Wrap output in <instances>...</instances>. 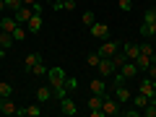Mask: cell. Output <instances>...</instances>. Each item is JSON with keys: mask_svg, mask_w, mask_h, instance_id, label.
I'll return each instance as SVG.
<instances>
[{"mask_svg": "<svg viewBox=\"0 0 156 117\" xmlns=\"http://www.w3.org/2000/svg\"><path fill=\"white\" fill-rule=\"evenodd\" d=\"M47 81H50L55 96H57V99H62V96H65V83H68L65 70H62V68H50V70H47Z\"/></svg>", "mask_w": 156, "mask_h": 117, "instance_id": "1", "label": "cell"}, {"mask_svg": "<svg viewBox=\"0 0 156 117\" xmlns=\"http://www.w3.org/2000/svg\"><path fill=\"white\" fill-rule=\"evenodd\" d=\"M140 37L151 39L156 37V8H148L143 16V21H140Z\"/></svg>", "mask_w": 156, "mask_h": 117, "instance_id": "2", "label": "cell"}, {"mask_svg": "<svg viewBox=\"0 0 156 117\" xmlns=\"http://www.w3.org/2000/svg\"><path fill=\"white\" fill-rule=\"evenodd\" d=\"M101 112H104V115H109V117L122 115V104H120L115 96H107V94H104V101H101Z\"/></svg>", "mask_w": 156, "mask_h": 117, "instance_id": "3", "label": "cell"}, {"mask_svg": "<svg viewBox=\"0 0 156 117\" xmlns=\"http://www.w3.org/2000/svg\"><path fill=\"white\" fill-rule=\"evenodd\" d=\"M115 52H120V42H117V39H101V44H99V55L101 57H112L115 55Z\"/></svg>", "mask_w": 156, "mask_h": 117, "instance_id": "4", "label": "cell"}, {"mask_svg": "<svg viewBox=\"0 0 156 117\" xmlns=\"http://www.w3.org/2000/svg\"><path fill=\"white\" fill-rule=\"evenodd\" d=\"M101 101H104V96H99V94H91V96H89L86 107H89L91 117H104V112H101Z\"/></svg>", "mask_w": 156, "mask_h": 117, "instance_id": "5", "label": "cell"}, {"mask_svg": "<svg viewBox=\"0 0 156 117\" xmlns=\"http://www.w3.org/2000/svg\"><path fill=\"white\" fill-rule=\"evenodd\" d=\"M89 34L94 39H107V37H109V26L101 23V21H96V23H91V26H89Z\"/></svg>", "mask_w": 156, "mask_h": 117, "instance_id": "6", "label": "cell"}, {"mask_svg": "<svg viewBox=\"0 0 156 117\" xmlns=\"http://www.w3.org/2000/svg\"><path fill=\"white\" fill-rule=\"evenodd\" d=\"M42 26H44L42 13H34V16L26 21V31H29V34H39V31H42Z\"/></svg>", "mask_w": 156, "mask_h": 117, "instance_id": "7", "label": "cell"}, {"mask_svg": "<svg viewBox=\"0 0 156 117\" xmlns=\"http://www.w3.org/2000/svg\"><path fill=\"white\" fill-rule=\"evenodd\" d=\"M96 70H99V76H101V78H109L112 73L117 70V68L112 65V57H101V60H99V65H96Z\"/></svg>", "mask_w": 156, "mask_h": 117, "instance_id": "8", "label": "cell"}, {"mask_svg": "<svg viewBox=\"0 0 156 117\" xmlns=\"http://www.w3.org/2000/svg\"><path fill=\"white\" fill-rule=\"evenodd\" d=\"M154 62H156V55H143V52H140V55L135 57V65H138V73H146L151 65H154Z\"/></svg>", "mask_w": 156, "mask_h": 117, "instance_id": "9", "label": "cell"}, {"mask_svg": "<svg viewBox=\"0 0 156 117\" xmlns=\"http://www.w3.org/2000/svg\"><path fill=\"white\" fill-rule=\"evenodd\" d=\"M52 96H55L52 86H37V101H39V104H50Z\"/></svg>", "mask_w": 156, "mask_h": 117, "instance_id": "10", "label": "cell"}, {"mask_svg": "<svg viewBox=\"0 0 156 117\" xmlns=\"http://www.w3.org/2000/svg\"><path fill=\"white\" fill-rule=\"evenodd\" d=\"M57 101H60V112H62V115H68V117H73V115H76V112H78V107H76V101H73L70 96H62V99H57Z\"/></svg>", "mask_w": 156, "mask_h": 117, "instance_id": "11", "label": "cell"}, {"mask_svg": "<svg viewBox=\"0 0 156 117\" xmlns=\"http://www.w3.org/2000/svg\"><path fill=\"white\" fill-rule=\"evenodd\" d=\"M34 13H37V11H34L31 5H21V8H18L16 13H13V16H16V21L21 23V26H26V21H29V18L34 16Z\"/></svg>", "mask_w": 156, "mask_h": 117, "instance_id": "12", "label": "cell"}, {"mask_svg": "<svg viewBox=\"0 0 156 117\" xmlns=\"http://www.w3.org/2000/svg\"><path fill=\"white\" fill-rule=\"evenodd\" d=\"M115 99L120 101V104H130V99H133V91H130L128 86H115Z\"/></svg>", "mask_w": 156, "mask_h": 117, "instance_id": "13", "label": "cell"}, {"mask_svg": "<svg viewBox=\"0 0 156 117\" xmlns=\"http://www.w3.org/2000/svg\"><path fill=\"white\" fill-rule=\"evenodd\" d=\"M39 62H42V55H39V52H26V57H23V68H26L29 73H31Z\"/></svg>", "mask_w": 156, "mask_h": 117, "instance_id": "14", "label": "cell"}, {"mask_svg": "<svg viewBox=\"0 0 156 117\" xmlns=\"http://www.w3.org/2000/svg\"><path fill=\"white\" fill-rule=\"evenodd\" d=\"M89 91H91V94L104 96V94H107V81H104V78H94V81L89 83Z\"/></svg>", "mask_w": 156, "mask_h": 117, "instance_id": "15", "label": "cell"}, {"mask_svg": "<svg viewBox=\"0 0 156 117\" xmlns=\"http://www.w3.org/2000/svg\"><path fill=\"white\" fill-rule=\"evenodd\" d=\"M117 70L122 73V76L128 78V81H130V78H135V76H138V65H135V60H128V62H125L122 68H117Z\"/></svg>", "mask_w": 156, "mask_h": 117, "instance_id": "16", "label": "cell"}, {"mask_svg": "<svg viewBox=\"0 0 156 117\" xmlns=\"http://www.w3.org/2000/svg\"><path fill=\"white\" fill-rule=\"evenodd\" d=\"M18 112V107H16V101L8 96V99H0V115H16Z\"/></svg>", "mask_w": 156, "mask_h": 117, "instance_id": "17", "label": "cell"}, {"mask_svg": "<svg viewBox=\"0 0 156 117\" xmlns=\"http://www.w3.org/2000/svg\"><path fill=\"white\" fill-rule=\"evenodd\" d=\"M16 26H18L16 16H3V18H0V29H3V31L13 34V29H16Z\"/></svg>", "mask_w": 156, "mask_h": 117, "instance_id": "18", "label": "cell"}, {"mask_svg": "<svg viewBox=\"0 0 156 117\" xmlns=\"http://www.w3.org/2000/svg\"><path fill=\"white\" fill-rule=\"evenodd\" d=\"M122 52L128 60H135V57L140 55V44H133V42H128V44H122Z\"/></svg>", "mask_w": 156, "mask_h": 117, "instance_id": "19", "label": "cell"}, {"mask_svg": "<svg viewBox=\"0 0 156 117\" xmlns=\"http://www.w3.org/2000/svg\"><path fill=\"white\" fill-rule=\"evenodd\" d=\"M138 91H140V94H146L148 99L156 94V89H154V83H151V78H148V76H146V78H140V89H138Z\"/></svg>", "mask_w": 156, "mask_h": 117, "instance_id": "20", "label": "cell"}, {"mask_svg": "<svg viewBox=\"0 0 156 117\" xmlns=\"http://www.w3.org/2000/svg\"><path fill=\"white\" fill-rule=\"evenodd\" d=\"M16 115L18 117H39V115H42V109H39L37 104H29V107H23V109H18Z\"/></svg>", "mask_w": 156, "mask_h": 117, "instance_id": "21", "label": "cell"}, {"mask_svg": "<svg viewBox=\"0 0 156 117\" xmlns=\"http://www.w3.org/2000/svg\"><path fill=\"white\" fill-rule=\"evenodd\" d=\"M148 101H151L148 96H146V94H140V91H138V94H133V99H130V104H133L135 109H143V107L148 104Z\"/></svg>", "mask_w": 156, "mask_h": 117, "instance_id": "22", "label": "cell"}, {"mask_svg": "<svg viewBox=\"0 0 156 117\" xmlns=\"http://www.w3.org/2000/svg\"><path fill=\"white\" fill-rule=\"evenodd\" d=\"M11 47H13V34L0 31V50H11Z\"/></svg>", "mask_w": 156, "mask_h": 117, "instance_id": "23", "label": "cell"}, {"mask_svg": "<svg viewBox=\"0 0 156 117\" xmlns=\"http://www.w3.org/2000/svg\"><path fill=\"white\" fill-rule=\"evenodd\" d=\"M99 60H101L99 50H96V52H89V55H86V65H89V68H94V70H96V65H99Z\"/></svg>", "mask_w": 156, "mask_h": 117, "instance_id": "24", "label": "cell"}, {"mask_svg": "<svg viewBox=\"0 0 156 117\" xmlns=\"http://www.w3.org/2000/svg\"><path fill=\"white\" fill-rule=\"evenodd\" d=\"M8 96H13V86L8 81H0V99H8Z\"/></svg>", "mask_w": 156, "mask_h": 117, "instance_id": "25", "label": "cell"}, {"mask_svg": "<svg viewBox=\"0 0 156 117\" xmlns=\"http://www.w3.org/2000/svg\"><path fill=\"white\" fill-rule=\"evenodd\" d=\"M125 62H128V57H125V52H122V50L112 55V65H115V68H122Z\"/></svg>", "mask_w": 156, "mask_h": 117, "instance_id": "26", "label": "cell"}, {"mask_svg": "<svg viewBox=\"0 0 156 117\" xmlns=\"http://www.w3.org/2000/svg\"><path fill=\"white\" fill-rule=\"evenodd\" d=\"M26 26H21V23H18L16 29H13V42H23V39H26Z\"/></svg>", "mask_w": 156, "mask_h": 117, "instance_id": "27", "label": "cell"}, {"mask_svg": "<svg viewBox=\"0 0 156 117\" xmlns=\"http://www.w3.org/2000/svg\"><path fill=\"white\" fill-rule=\"evenodd\" d=\"M140 115L143 117H156V101H148V104L140 109Z\"/></svg>", "mask_w": 156, "mask_h": 117, "instance_id": "28", "label": "cell"}, {"mask_svg": "<svg viewBox=\"0 0 156 117\" xmlns=\"http://www.w3.org/2000/svg\"><path fill=\"white\" fill-rule=\"evenodd\" d=\"M81 23H83V26H91V23H96V16H94V11H86L83 16H81Z\"/></svg>", "mask_w": 156, "mask_h": 117, "instance_id": "29", "label": "cell"}, {"mask_svg": "<svg viewBox=\"0 0 156 117\" xmlns=\"http://www.w3.org/2000/svg\"><path fill=\"white\" fill-rule=\"evenodd\" d=\"M112 83H115V86H125V83H128V78H125L120 70H115V73H112Z\"/></svg>", "mask_w": 156, "mask_h": 117, "instance_id": "30", "label": "cell"}, {"mask_svg": "<svg viewBox=\"0 0 156 117\" xmlns=\"http://www.w3.org/2000/svg\"><path fill=\"white\" fill-rule=\"evenodd\" d=\"M21 5H23L21 0H5V11H13V13H16Z\"/></svg>", "mask_w": 156, "mask_h": 117, "instance_id": "31", "label": "cell"}, {"mask_svg": "<svg viewBox=\"0 0 156 117\" xmlns=\"http://www.w3.org/2000/svg\"><path fill=\"white\" fill-rule=\"evenodd\" d=\"M140 52H143V55H156V50H154L151 42H143V44H140Z\"/></svg>", "mask_w": 156, "mask_h": 117, "instance_id": "32", "label": "cell"}, {"mask_svg": "<svg viewBox=\"0 0 156 117\" xmlns=\"http://www.w3.org/2000/svg\"><path fill=\"white\" fill-rule=\"evenodd\" d=\"M47 70H50V68H44V62H39V65L34 68L31 73H34V76H47Z\"/></svg>", "mask_w": 156, "mask_h": 117, "instance_id": "33", "label": "cell"}, {"mask_svg": "<svg viewBox=\"0 0 156 117\" xmlns=\"http://www.w3.org/2000/svg\"><path fill=\"white\" fill-rule=\"evenodd\" d=\"M73 8H78V0H65L62 3V11H73Z\"/></svg>", "mask_w": 156, "mask_h": 117, "instance_id": "34", "label": "cell"}, {"mask_svg": "<svg viewBox=\"0 0 156 117\" xmlns=\"http://www.w3.org/2000/svg\"><path fill=\"white\" fill-rule=\"evenodd\" d=\"M117 3H120L122 11H130V8H133V0H117Z\"/></svg>", "mask_w": 156, "mask_h": 117, "instance_id": "35", "label": "cell"}, {"mask_svg": "<svg viewBox=\"0 0 156 117\" xmlns=\"http://www.w3.org/2000/svg\"><path fill=\"white\" fill-rule=\"evenodd\" d=\"M146 76H148V78H156V62L148 68V70H146Z\"/></svg>", "mask_w": 156, "mask_h": 117, "instance_id": "36", "label": "cell"}, {"mask_svg": "<svg viewBox=\"0 0 156 117\" xmlns=\"http://www.w3.org/2000/svg\"><path fill=\"white\" fill-rule=\"evenodd\" d=\"M21 3H23V5H31V8H34V3H39V0H21Z\"/></svg>", "mask_w": 156, "mask_h": 117, "instance_id": "37", "label": "cell"}, {"mask_svg": "<svg viewBox=\"0 0 156 117\" xmlns=\"http://www.w3.org/2000/svg\"><path fill=\"white\" fill-rule=\"evenodd\" d=\"M5 11V0H0V13Z\"/></svg>", "mask_w": 156, "mask_h": 117, "instance_id": "38", "label": "cell"}, {"mask_svg": "<svg viewBox=\"0 0 156 117\" xmlns=\"http://www.w3.org/2000/svg\"><path fill=\"white\" fill-rule=\"evenodd\" d=\"M44 3H47V5H52V3H55V0H44Z\"/></svg>", "mask_w": 156, "mask_h": 117, "instance_id": "39", "label": "cell"}, {"mask_svg": "<svg viewBox=\"0 0 156 117\" xmlns=\"http://www.w3.org/2000/svg\"><path fill=\"white\" fill-rule=\"evenodd\" d=\"M151 83H154V89H156V78H151Z\"/></svg>", "mask_w": 156, "mask_h": 117, "instance_id": "40", "label": "cell"}, {"mask_svg": "<svg viewBox=\"0 0 156 117\" xmlns=\"http://www.w3.org/2000/svg\"><path fill=\"white\" fill-rule=\"evenodd\" d=\"M60 3H65V0H60Z\"/></svg>", "mask_w": 156, "mask_h": 117, "instance_id": "41", "label": "cell"}, {"mask_svg": "<svg viewBox=\"0 0 156 117\" xmlns=\"http://www.w3.org/2000/svg\"><path fill=\"white\" fill-rule=\"evenodd\" d=\"M0 31H3V29H0Z\"/></svg>", "mask_w": 156, "mask_h": 117, "instance_id": "42", "label": "cell"}]
</instances>
